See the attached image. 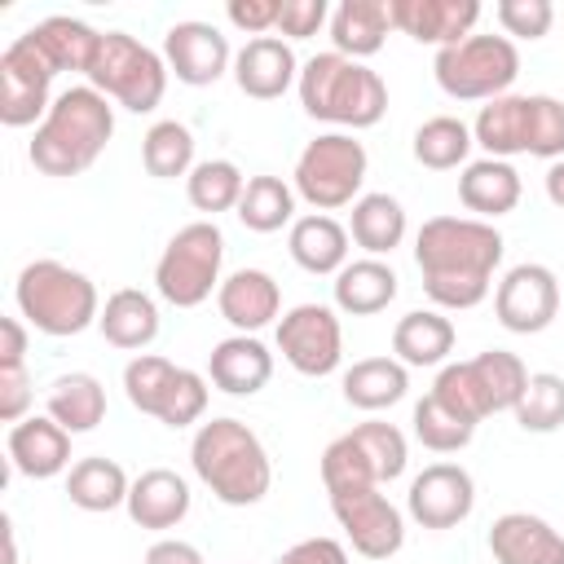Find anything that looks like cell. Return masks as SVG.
<instances>
[{
	"label": "cell",
	"mask_w": 564,
	"mask_h": 564,
	"mask_svg": "<svg viewBox=\"0 0 564 564\" xmlns=\"http://www.w3.org/2000/svg\"><path fill=\"white\" fill-rule=\"evenodd\" d=\"M502 234L476 216H432L414 234V264L423 291L441 313H467L489 300L494 273L502 264Z\"/></svg>",
	"instance_id": "obj_1"
},
{
	"label": "cell",
	"mask_w": 564,
	"mask_h": 564,
	"mask_svg": "<svg viewBox=\"0 0 564 564\" xmlns=\"http://www.w3.org/2000/svg\"><path fill=\"white\" fill-rule=\"evenodd\" d=\"M115 137V101L93 84H70L53 97L44 123L31 132L26 159L44 176H84Z\"/></svg>",
	"instance_id": "obj_2"
},
{
	"label": "cell",
	"mask_w": 564,
	"mask_h": 564,
	"mask_svg": "<svg viewBox=\"0 0 564 564\" xmlns=\"http://www.w3.org/2000/svg\"><path fill=\"white\" fill-rule=\"evenodd\" d=\"M189 467L225 507H256L273 489V458L256 427L242 419H207L194 427L189 441Z\"/></svg>",
	"instance_id": "obj_3"
},
{
	"label": "cell",
	"mask_w": 564,
	"mask_h": 564,
	"mask_svg": "<svg viewBox=\"0 0 564 564\" xmlns=\"http://www.w3.org/2000/svg\"><path fill=\"white\" fill-rule=\"evenodd\" d=\"M300 106L308 119L330 123V132H361L388 115V84L366 62L344 53H313L300 66Z\"/></svg>",
	"instance_id": "obj_4"
},
{
	"label": "cell",
	"mask_w": 564,
	"mask_h": 564,
	"mask_svg": "<svg viewBox=\"0 0 564 564\" xmlns=\"http://www.w3.org/2000/svg\"><path fill=\"white\" fill-rule=\"evenodd\" d=\"M13 304H18V317L48 339H70L97 326L101 317L97 282L84 269H70L66 260H53V256L22 264L13 282Z\"/></svg>",
	"instance_id": "obj_5"
},
{
	"label": "cell",
	"mask_w": 564,
	"mask_h": 564,
	"mask_svg": "<svg viewBox=\"0 0 564 564\" xmlns=\"http://www.w3.org/2000/svg\"><path fill=\"white\" fill-rule=\"evenodd\" d=\"M471 141L485 159H564V101L551 93H502L471 119Z\"/></svg>",
	"instance_id": "obj_6"
},
{
	"label": "cell",
	"mask_w": 564,
	"mask_h": 564,
	"mask_svg": "<svg viewBox=\"0 0 564 564\" xmlns=\"http://www.w3.org/2000/svg\"><path fill=\"white\" fill-rule=\"evenodd\" d=\"M220 264H225V234L216 220H189L181 225L159 260H154V291L172 308H198L220 291Z\"/></svg>",
	"instance_id": "obj_7"
},
{
	"label": "cell",
	"mask_w": 564,
	"mask_h": 564,
	"mask_svg": "<svg viewBox=\"0 0 564 564\" xmlns=\"http://www.w3.org/2000/svg\"><path fill=\"white\" fill-rule=\"evenodd\" d=\"M366 172H370V154L357 141V132H317L300 150L291 185H295L300 203H308L313 212L330 216V212L352 207L361 198Z\"/></svg>",
	"instance_id": "obj_8"
},
{
	"label": "cell",
	"mask_w": 564,
	"mask_h": 564,
	"mask_svg": "<svg viewBox=\"0 0 564 564\" xmlns=\"http://www.w3.org/2000/svg\"><path fill=\"white\" fill-rule=\"evenodd\" d=\"M167 79L172 75H167L163 53H154L128 31H101V48L84 75V84H93L97 93H106L115 106L132 115H150L163 101Z\"/></svg>",
	"instance_id": "obj_9"
},
{
	"label": "cell",
	"mask_w": 564,
	"mask_h": 564,
	"mask_svg": "<svg viewBox=\"0 0 564 564\" xmlns=\"http://www.w3.org/2000/svg\"><path fill=\"white\" fill-rule=\"evenodd\" d=\"M432 75H436V88L454 101H494V97L511 93V84L520 75V48L507 35L471 31L467 40H458L432 57Z\"/></svg>",
	"instance_id": "obj_10"
},
{
	"label": "cell",
	"mask_w": 564,
	"mask_h": 564,
	"mask_svg": "<svg viewBox=\"0 0 564 564\" xmlns=\"http://www.w3.org/2000/svg\"><path fill=\"white\" fill-rule=\"evenodd\" d=\"M278 352L304 379H326L344 361V326L335 304H295L278 317Z\"/></svg>",
	"instance_id": "obj_11"
},
{
	"label": "cell",
	"mask_w": 564,
	"mask_h": 564,
	"mask_svg": "<svg viewBox=\"0 0 564 564\" xmlns=\"http://www.w3.org/2000/svg\"><path fill=\"white\" fill-rule=\"evenodd\" d=\"M57 70L40 57V48L18 35L0 53V123L4 128H40L53 106Z\"/></svg>",
	"instance_id": "obj_12"
},
{
	"label": "cell",
	"mask_w": 564,
	"mask_h": 564,
	"mask_svg": "<svg viewBox=\"0 0 564 564\" xmlns=\"http://www.w3.org/2000/svg\"><path fill=\"white\" fill-rule=\"evenodd\" d=\"M494 317L511 335H542L560 317V278L551 264H511L494 286Z\"/></svg>",
	"instance_id": "obj_13"
},
{
	"label": "cell",
	"mask_w": 564,
	"mask_h": 564,
	"mask_svg": "<svg viewBox=\"0 0 564 564\" xmlns=\"http://www.w3.org/2000/svg\"><path fill=\"white\" fill-rule=\"evenodd\" d=\"M330 516L361 560H392L405 546V511L379 489L330 494Z\"/></svg>",
	"instance_id": "obj_14"
},
{
	"label": "cell",
	"mask_w": 564,
	"mask_h": 564,
	"mask_svg": "<svg viewBox=\"0 0 564 564\" xmlns=\"http://www.w3.org/2000/svg\"><path fill=\"white\" fill-rule=\"evenodd\" d=\"M163 62H167V75H176V84L207 88V84H216L234 70V48H229V35L216 22L185 18V22L167 26Z\"/></svg>",
	"instance_id": "obj_15"
},
{
	"label": "cell",
	"mask_w": 564,
	"mask_h": 564,
	"mask_svg": "<svg viewBox=\"0 0 564 564\" xmlns=\"http://www.w3.org/2000/svg\"><path fill=\"white\" fill-rule=\"evenodd\" d=\"M476 511V480L463 463H427L405 494V516L423 529H458Z\"/></svg>",
	"instance_id": "obj_16"
},
{
	"label": "cell",
	"mask_w": 564,
	"mask_h": 564,
	"mask_svg": "<svg viewBox=\"0 0 564 564\" xmlns=\"http://www.w3.org/2000/svg\"><path fill=\"white\" fill-rule=\"evenodd\" d=\"M300 57L282 35H256L234 53V84L251 101H278L300 84Z\"/></svg>",
	"instance_id": "obj_17"
},
{
	"label": "cell",
	"mask_w": 564,
	"mask_h": 564,
	"mask_svg": "<svg viewBox=\"0 0 564 564\" xmlns=\"http://www.w3.org/2000/svg\"><path fill=\"white\" fill-rule=\"evenodd\" d=\"M388 4H392V26L414 44H432L436 53L467 40L480 22L476 0H388Z\"/></svg>",
	"instance_id": "obj_18"
},
{
	"label": "cell",
	"mask_w": 564,
	"mask_h": 564,
	"mask_svg": "<svg viewBox=\"0 0 564 564\" xmlns=\"http://www.w3.org/2000/svg\"><path fill=\"white\" fill-rule=\"evenodd\" d=\"M216 308L234 335H260L282 317V286L269 269H234L216 291Z\"/></svg>",
	"instance_id": "obj_19"
},
{
	"label": "cell",
	"mask_w": 564,
	"mask_h": 564,
	"mask_svg": "<svg viewBox=\"0 0 564 564\" xmlns=\"http://www.w3.org/2000/svg\"><path fill=\"white\" fill-rule=\"evenodd\" d=\"M9 467L26 480H53L66 476L70 463V432L53 423L48 414H26L9 427Z\"/></svg>",
	"instance_id": "obj_20"
},
{
	"label": "cell",
	"mask_w": 564,
	"mask_h": 564,
	"mask_svg": "<svg viewBox=\"0 0 564 564\" xmlns=\"http://www.w3.org/2000/svg\"><path fill=\"white\" fill-rule=\"evenodd\" d=\"M194 507V494H189V480L172 467H145L141 476H132V489H128V520L137 529H150V533H167L176 529Z\"/></svg>",
	"instance_id": "obj_21"
},
{
	"label": "cell",
	"mask_w": 564,
	"mask_h": 564,
	"mask_svg": "<svg viewBox=\"0 0 564 564\" xmlns=\"http://www.w3.org/2000/svg\"><path fill=\"white\" fill-rule=\"evenodd\" d=\"M489 555L494 564H564V533L533 511H507L489 524Z\"/></svg>",
	"instance_id": "obj_22"
},
{
	"label": "cell",
	"mask_w": 564,
	"mask_h": 564,
	"mask_svg": "<svg viewBox=\"0 0 564 564\" xmlns=\"http://www.w3.org/2000/svg\"><path fill=\"white\" fill-rule=\"evenodd\" d=\"M207 379L225 397H256L273 379V352L260 335H229L207 352Z\"/></svg>",
	"instance_id": "obj_23"
},
{
	"label": "cell",
	"mask_w": 564,
	"mask_h": 564,
	"mask_svg": "<svg viewBox=\"0 0 564 564\" xmlns=\"http://www.w3.org/2000/svg\"><path fill=\"white\" fill-rule=\"evenodd\" d=\"M159 300L141 286H119L106 295L101 304V317H97V330L110 348L119 352H145L154 339H159Z\"/></svg>",
	"instance_id": "obj_24"
},
{
	"label": "cell",
	"mask_w": 564,
	"mask_h": 564,
	"mask_svg": "<svg viewBox=\"0 0 564 564\" xmlns=\"http://www.w3.org/2000/svg\"><path fill=\"white\" fill-rule=\"evenodd\" d=\"M397 291H401L397 269L388 260H375V256L348 260L330 282L335 313H344V317H375L397 300Z\"/></svg>",
	"instance_id": "obj_25"
},
{
	"label": "cell",
	"mask_w": 564,
	"mask_h": 564,
	"mask_svg": "<svg viewBox=\"0 0 564 564\" xmlns=\"http://www.w3.org/2000/svg\"><path fill=\"white\" fill-rule=\"evenodd\" d=\"M520 194H524V181H520V172L507 159H471L458 172V203L476 220L494 225L498 216L520 207Z\"/></svg>",
	"instance_id": "obj_26"
},
{
	"label": "cell",
	"mask_w": 564,
	"mask_h": 564,
	"mask_svg": "<svg viewBox=\"0 0 564 564\" xmlns=\"http://www.w3.org/2000/svg\"><path fill=\"white\" fill-rule=\"evenodd\" d=\"M348 225H339L335 216L326 212H308V216H295L291 234H286V251L291 260L313 273V278H335L344 264H348Z\"/></svg>",
	"instance_id": "obj_27"
},
{
	"label": "cell",
	"mask_w": 564,
	"mask_h": 564,
	"mask_svg": "<svg viewBox=\"0 0 564 564\" xmlns=\"http://www.w3.org/2000/svg\"><path fill=\"white\" fill-rule=\"evenodd\" d=\"M330 48L352 57V62H366L383 48L388 31L392 26V4L388 0H339L330 9Z\"/></svg>",
	"instance_id": "obj_28"
},
{
	"label": "cell",
	"mask_w": 564,
	"mask_h": 564,
	"mask_svg": "<svg viewBox=\"0 0 564 564\" xmlns=\"http://www.w3.org/2000/svg\"><path fill=\"white\" fill-rule=\"evenodd\" d=\"M22 35L40 48V57H44L57 75H62V70L88 75V66H93V57H97V48H101V31L88 26L84 18H66V13L40 18V22L26 26Z\"/></svg>",
	"instance_id": "obj_29"
},
{
	"label": "cell",
	"mask_w": 564,
	"mask_h": 564,
	"mask_svg": "<svg viewBox=\"0 0 564 564\" xmlns=\"http://www.w3.org/2000/svg\"><path fill=\"white\" fill-rule=\"evenodd\" d=\"M454 339H458V330L441 308H410L392 326V357L410 370L445 366L454 352Z\"/></svg>",
	"instance_id": "obj_30"
},
{
	"label": "cell",
	"mask_w": 564,
	"mask_h": 564,
	"mask_svg": "<svg viewBox=\"0 0 564 564\" xmlns=\"http://www.w3.org/2000/svg\"><path fill=\"white\" fill-rule=\"evenodd\" d=\"M405 229H410L405 207H401V198L388 194V189L361 194V198L352 203V212H348V238H352L366 256H375V260L392 256V251L405 242Z\"/></svg>",
	"instance_id": "obj_31"
},
{
	"label": "cell",
	"mask_w": 564,
	"mask_h": 564,
	"mask_svg": "<svg viewBox=\"0 0 564 564\" xmlns=\"http://www.w3.org/2000/svg\"><path fill=\"white\" fill-rule=\"evenodd\" d=\"M339 388H344V401L352 410L379 414V410H392L397 401H405L410 366H401L397 357H361L339 375Z\"/></svg>",
	"instance_id": "obj_32"
},
{
	"label": "cell",
	"mask_w": 564,
	"mask_h": 564,
	"mask_svg": "<svg viewBox=\"0 0 564 564\" xmlns=\"http://www.w3.org/2000/svg\"><path fill=\"white\" fill-rule=\"evenodd\" d=\"M128 489H132V476L106 454L75 458V467L66 471V498H70V507H79L88 516L128 507Z\"/></svg>",
	"instance_id": "obj_33"
},
{
	"label": "cell",
	"mask_w": 564,
	"mask_h": 564,
	"mask_svg": "<svg viewBox=\"0 0 564 564\" xmlns=\"http://www.w3.org/2000/svg\"><path fill=\"white\" fill-rule=\"evenodd\" d=\"M44 414L53 423H62L70 436L93 432L106 419V388H101V379L88 375V370L57 375L48 383V392H44Z\"/></svg>",
	"instance_id": "obj_34"
},
{
	"label": "cell",
	"mask_w": 564,
	"mask_h": 564,
	"mask_svg": "<svg viewBox=\"0 0 564 564\" xmlns=\"http://www.w3.org/2000/svg\"><path fill=\"white\" fill-rule=\"evenodd\" d=\"M471 123H463L458 115H432L414 128V163H423L427 172H463L471 163Z\"/></svg>",
	"instance_id": "obj_35"
},
{
	"label": "cell",
	"mask_w": 564,
	"mask_h": 564,
	"mask_svg": "<svg viewBox=\"0 0 564 564\" xmlns=\"http://www.w3.org/2000/svg\"><path fill=\"white\" fill-rule=\"evenodd\" d=\"M238 220L251 234L291 229L295 225V185L273 176V172L247 176V189H242V203H238Z\"/></svg>",
	"instance_id": "obj_36"
},
{
	"label": "cell",
	"mask_w": 564,
	"mask_h": 564,
	"mask_svg": "<svg viewBox=\"0 0 564 564\" xmlns=\"http://www.w3.org/2000/svg\"><path fill=\"white\" fill-rule=\"evenodd\" d=\"M242 189H247V176L234 159H203L185 176V198L194 212H203V220H216L220 212H238Z\"/></svg>",
	"instance_id": "obj_37"
},
{
	"label": "cell",
	"mask_w": 564,
	"mask_h": 564,
	"mask_svg": "<svg viewBox=\"0 0 564 564\" xmlns=\"http://www.w3.org/2000/svg\"><path fill=\"white\" fill-rule=\"evenodd\" d=\"M467 366H471V375H476V388H480L489 414H511V410L520 405V397H524V388H529V366H524L516 352H507V348H485V352H476Z\"/></svg>",
	"instance_id": "obj_38"
},
{
	"label": "cell",
	"mask_w": 564,
	"mask_h": 564,
	"mask_svg": "<svg viewBox=\"0 0 564 564\" xmlns=\"http://www.w3.org/2000/svg\"><path fill=\"white\" fill-rule=\"evenodd\" d=\"M194 163H198L194 159V132L181 119H159V123L145 128V137H141V167L154 181L189 176Z\"/></svg>",
	"instance_id": "obj_39"
},
{
	"label": "cell",
	"mask_w": 564,
	"mask_h": 564,
	"mask_svg": "<svg viewBox=\"0 0 564 564\" xmlns=\"http://www.w3.org/2000/svg\"><path fill=\"white\" fill-rule=\"evenodd\" d=\"M410 432H414V441H419L423 449H432V454H458V449H467L471 436H476V427L463 423V419H458L449 405H441L432 392H427L423 401H414V410H410Z\"/></svg>",
	"instance_id": "obj_40"
},
{
	"label": "cell",
	"mask_w": 564,
	"mask_h": 564,
	"mask_svg": "<svg viewBox=\"0 0 564 564\" xmlns=\"http://www.w3.org/2000/svg\"><path fill=\"white\" fill-rule=\"evenodd\" d=\"M317 471H322L326 498H330V494H352V489H383L379 476H375V467H370V458H366V449L357 445L352 432L335 436V441L322 449Z\"/></svg>",
	"instance_id": "obj_41"
},
{
	"label": "cell",
	"mask_w": 564,
	"mask_h": 564,
	"mask_svg": "<svg viewBox=\"0 0 564 564\" xmlns=\"http://www.w3.org/2000/svg\"><path fill=\"white\" fill-rule=\"evenodd\" d=\"M176 370L181 366L167 361V357H159V352H137L123 366V397H128V405L141 410V414H150V419H159V410H163V401L172 392Z\"/></svg>",
	"instance_id": "obj_42"
},
{
	"label": "cell",
	"mask_w": 564,
	"mask_h": 564,
	"mask_svg": "<svg viewBox=\"0 0 564 564\" xmlns=\"http://www.w3.org/2000/svg\"><path fill=\"white\" fill-rule=\"evenodd\" d=\"M511 414H516L520 432H533V436L560 432L564 427V375H555V370L529 375V388Z\"/></svg>",
	"instance_id": "obj_43"
},
{
	"label": "cell",
	"mask_w": 564,
	"mask_h": 564,
	"mask_svg": "<svg viewBox=\"0 0 564 564\" xmlns=\"http://www.w3.org/2000/svg\"><path fill=\"white\" fill-rule=\"evenodd\" d=\"M352 436H357V445L366 449V458H370L379 485H388V480H397V476L405 471V463H410V441H405V432H401L397 423L366 419V423L352 427Z\"/></svg>",
	"instance_id": "obj_44"
},
{
	"label": "cell",
	"mask_w": 564,
	"mask_h": 564,
	"mask_svg": "<svg viewBox=\"0 0 564 564\" xmlns=\"http://www.w3.org/2000/svg\"><path fill=\"white\" fill-rule=\"evenodd\" d=\"M432 397L441 401V405H449L463 423H480V419H489V405H485V397H480V388H476V375H471V366L467 361H445L441 366V375H436V383H432Z\"/></svg>",
	"instance_id": "obj_45"
},
{
	"label": "cell",
	"mask_w": 564,
	"mask_h": 564,
	"mask_svg": "<svg viewBox=\"0 0 564 564\" xmlns=\"http://www.w3.org/2000/svg\"><path fill=\"white\" fill-rule=\"evenodd\" d=\"M207 383H212L207 375L181 366L176 379H172V392H167V401H163V410H159V423H163V427H194V423H203L207 397H212Z\"/></svg>",
	"instance_id": "obj_46"
},
{
	"label": "cell",
	"mask_w": 564,
	"mask_h": 564,
	"mask_svg": "<svg viewBox=\"0 0 564 564\" xmlns=\"http://www.w3.org/2000/svg\"><path fill=\"white\" fill-rule=\"evenodd\" d=\"M494 18L511 44L516 40H542L555 26V4L551 0H498Z\"/></svg>",
	"instance_id": "obj_47"
},
{
	"label": "cell",
	"mask_w": 564,
	"mask_h": 564,
	"mask_svg": "<svg viewBox=\"0 0 564 564\" xmlns=\"http://www.w3.org/2000/svg\"><path fill=\"white\" fill-rule=\"evenodd\" d=\"M322 26H330V4H326V0H282V9H278V31H273V35H282V40L291 44V40L317 35Z\"/></svg>",
	"instance_id": "obj_48"
},
{
	"label": "cell",
	"mask_w": 564,
	"mask_h": 564,
	"mask_svg": "<svg viewBox=\"0 0 564 564\" xmlns=\"http://www.w3.org/2000/svg\"><path fill=\"white\" fill-rule=\"evenodd\" d=\"M278 9H282V0H229L225 18H229L234 31L256 40V35H273L278 31Z\"/></svg>",
	"instance_id": "obj_49"
},
{
	"label": "cell",
	"mask_w": 564,
	"mask_h": 564,
	"mask_svg": "<svg viewBox=\"0 0 564 564\" xmlns=\"http://www.w3.org/2000/svg\"><path fill=\"white\" fill-rule=\"evenodd\" d=\"M31 401H35V392H31L26 366H0V419L4 423H22Z\"/></svg>",
	"instance_id": "obj_50"
},
{
	"label": "cell",
	"mask_w": 564,
	"mask_h": 564,
	"mask_svg": "<svg viewBox=\"0 0 564 564\" xmlns=\"http://www.w3.org/2000/svg\"><path fill=\"white\" fill-rule=\"evenodd\" d=\"M273 564H352V560L339 538H304V542L286 546Z\"/></svg>",
	"instance_id": "obj_51"
},
{
	"label": "cell",
	"mask_w": 564,
	"mask_h": 564,
	"mask_svg": "<svg viewBox=\"0 0 564 564\" xmlns=\"http://www.w3.org/2000/svg\"><path fill=\"white\" fill-rule=\"evenodd\" d=\"M141 564H207V560H203V551H198L194 542H185V538H159V542H150V551H145Z\"/></svg>",
	"instance_id": "obj_52"
},
{
	"label": "cell",
	"mask_w": 564,
	"mask_h": 564,
	"mask_svg": "<svg viewBox=\"0 0 564 564\" xmlns=\"http://www.w3.org/2000/svg\"><path fill=\"white\" fill-rule=\"evenodd\" d=\"M26 330L22 317H0V366H26Z\"/></svg>",
	"instance_id": "obj_53"
},
{
	"label": "cell",
	"mask_w": 564,
	"mask_h": 564,
	"mask_svg": "<svg viewBox=\"0 0 564 564\" xmlns=\"http://www.w3.org/2000/svg\"><path fill=\"white\" fill-rule=\"evenodd\" d=\"M542 189H546V198H551V207H560V212H564V159H555V163H546V176H542Z\"/></svg>",
	"instance_id": "obj_54"
}]
</instances>
